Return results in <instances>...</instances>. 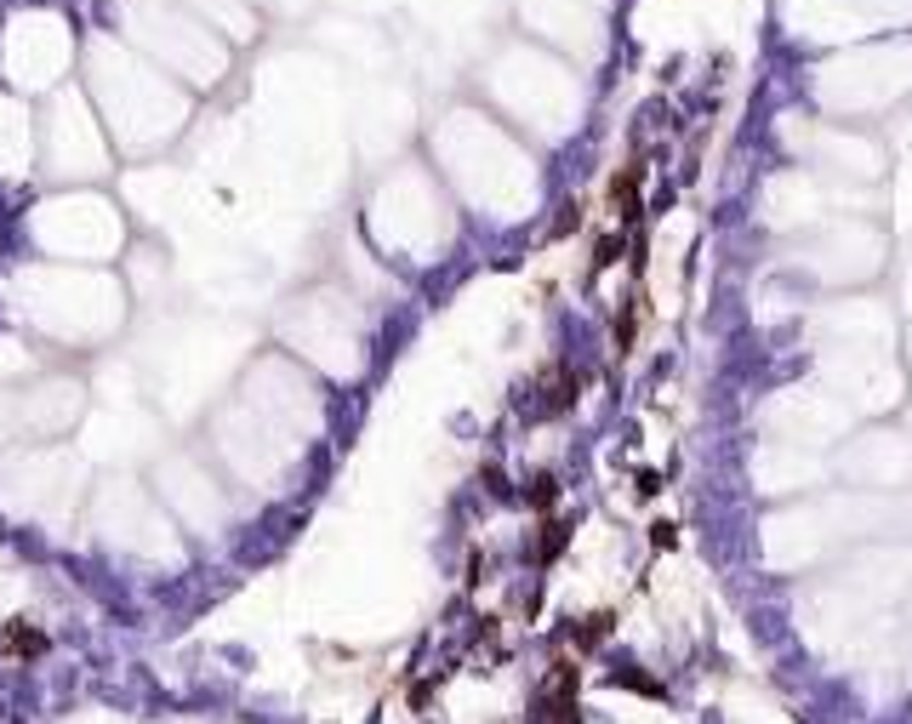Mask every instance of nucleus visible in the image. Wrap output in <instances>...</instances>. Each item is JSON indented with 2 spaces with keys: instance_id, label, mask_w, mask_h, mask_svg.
I'll return each mask as SVG.
<instances>
[{
  "instance_id": "f257e3e1",
  "label": "nucleus",
  "mask_w": 912,
  "mask_h": 724,
  "mask_svg": "<svg viewBox=\"0 0 912 724\" xmlns=\"http://www.w3.org/2000/svg\"><path fill=\"white\" fill-rule=\"evenodd\" d=\"M46 651H52V639H46L35 622H23V616L0 622V656H12V662H40Z\"/></svg>"
},
{
  "instance_id": "f03ea898",
  "label": "nucleus",
  "mask_w": 912,
  "mask_h": 724,
  "mask_svg": "<svg viewBox=\"0 0 912 724\" xmlns=\"http://www.w3.org/2000/svg\"><path fill=\"white\" fill-rule=\"evenodd\" d=\"M571 406H576V371H571V365H553V371H542L537 411H530V417H565Z\"/></svg>"
},
{
  "instance_id": "7ed1b4c3",
  "label": "nucleus",
  "mask_w": 912,
  "mask_h": 724,
  "mask_svg": "<svg viewBox=\"0 0 912 724\" xmlns=\"http://www.w3.org/2000/svg\"><path fill=\"white\" fill-rule=\"evenodd\" d=\"M639 183H645V166L633 160V166H622L616 178H611V212L622 217V222H633L639 217Z\"/></svg>"
},
{
  "instance_id": "20e7f679",
  "label": "nucleus",
  "mask_w": 912,
  "mask_h": 724,
  "mask_svg": "<svg viewBox=\"0 0 912 724\" xmlns=\"http://www.w3.org/2000/svg\"><path fill=\"white\" fill-rule=\"evenodd\" d=\"M565 536H571L565 519H548V526L537 531V547H530V559H537V565H553V559L565 554Z\"/></svg>"
},
{
  "instance_id": "39448f33",
  "label": "nucleus",
  "mask_w": 912,
  "mask_h": 724,
  "mask_svg": "<svg viewBox=\"0 0 912 724\" xmlns=\"http://www.w3.org/2000/svg\"><path fill=\"white\" fill-rule=\"evenodd\" d=\"M611 628H616V616H611V611H593V616L571 622L565 634H576V644H581V651H593V644H604V634H611Z\"/></svg>"
},
{
  "instance_id": "423d86ee",
  "label": "nucleus",
  "mask_w": 912,
  "mask_h": 724,
  "mask_svg": "<svg viewBox=\"0 0 912 724\" xmlns=\"http://www.w3.org/2000/svg\"><path fill=\"white\" fill-rule=\"evenodd\" d=\"M525 503L537 508V514H553V508H560V480H553V473H537V480L525 485Z\"/></svg>"
},
{
  "instance_id": "0eeeda50",
  "label": "nucleus",
  "mask_w": 912,
  "mask_h": 724,
  "mask_svg": "<svg viewBox=\"0 0 912 724\" xmlns=\"http://www.w3.org/2000/svg\"><path fill=\"white\" fill-rule=\"evenodd\" d=\"M537 724H581L576 702H553V696H537Z\"/></svg>"
},
{
  "instance_id": "6e6552de",
  "label": "nucleus",
  "mask_w": 912,
  "mask_h": 724,
  "mask_svg": "<svg viewBox=\"0 0 912 724\" xmlns=\"http://www.w3.org/2000/svg\"><path fill=\"white\" fill-rule=\"evenodd\" d=\"M633 331H639V303H627L622 319H616V348H622V354L633 348Z\"/></svg>"
},
{
  "instance_id": "1a4fd4ad",
  "label": "nucleus",
  "mask_w": 912,
  "mask_h": 724,
  "mask_svg": "<svg viewBox=\"0 0 912 724\" xmlns=\"http://www.w3.org/2000/svg\"><path fill=\"white\" fill-rule=\"evenodd\" d=\"M616 685H622V690H639V696H662V685H650L645 673H633V667H627V673H616Z\"/></svg>"
},
{
  "instance_id": "9d476101",
  "label": "nucleus",
  "mask_w": 912,
  "mask_h": 724,
  "mask_svg": "<svg viewBox=\"0 0 912 724\" xmlns=\"http://www.w3.org/2000/svg\"><path fill=\"white\" fill-rule=\"evenodd\" d=\"M673 536H679L673 526H656V531H650V542H656V547H673Z\"/></svg>"
}]
</instances>
